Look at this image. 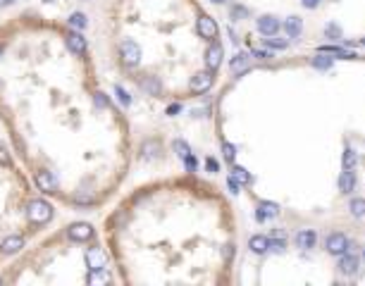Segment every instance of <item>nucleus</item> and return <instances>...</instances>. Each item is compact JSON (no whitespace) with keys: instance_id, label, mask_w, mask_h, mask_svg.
Returning a JSON list of instances; mask_svg holds the SVG:
<instances>
[{"instance_id":"obj_1","label":"nucleus","mask_w":365,"mask_h":286,"mask_svg":"<svg viewBox=\"0 0 365 286\" xmlns=\"http://www.w3.org/2000/svg\"><path fill=\"white\" fill-rule=\"evenodd\" d=\"M26 217L32 225H48L53 219V205L43 198H36L26 205Z\"/></svg>"},{"instance_id":"obj_2","label":"nucleus","mask_w":365,"mask_h":286,"mask_svg":"<svg viewBox=\"0 0 365 286\" xmlns=\"http://www.w3.org/2000/svg\"><path fill=\"white\" fill-rule=\"evenodd\" d=\"M119 57H122V65L125 67H139V62H141V48H139V43L136 41H132V39H125L122 43H119Z\"/></svg>"},{"instance_id":"obj_3","label":"nucleus","mask_w":365,"mask_h":286,"mask_svg":"<svg viewBox=\"0 0 365 286\" xmlns=\"http://www.w3.org/2000/svg\"><path fill=\"white\" fill-rule=\"evenodd\" d=\"M67 236L74 243H84V241L94 239V227L88 225V222H74V225L67 227Z\"/></svg>"},{"instance_id":"obj_4","label":"nucleus","mask_w":365,"mask_h":286,"mask_svg":"<svg viewBox=\"0 0 365 286\" xmlns=\"http://www.w3.org/2000/svg\"><path fill=\"white\" fill-rule=\"evenodd\" d=\"M34 184H36V188L43 191V194H55V188H57V177L48 170H39L36 172V177H34Z\"/></svg>"},{"instance_id":"obj_5","label":"nucleus","mask_w":365,"mask_h":286,"mask_svg":"<svg viewBox=\"0 0 365 286\" xmlns=\"http://www.w3.org/2000/svg\"><path fill=\"white\" fill-rule=\"evenodd\" d=\"M86 267H88V272L91 270H105V265H108V256H105V250L103 248H88L86 250Z\"/></svg>"},{"instance_id":"obj_6","label":"nucleus","mask_w":365,"mask_h":286,"mask_svg":"<svg viewBox=\"0 0 365 286\" xmlns=\"http://www.w3.org/2000/svg\"><path fill=\"white\" fill-rule=\"evenodd\" d=\"M212 81H215V77H212V72H198V74H194V79H191V84H189V88L194 93H205L210 91V86H212Z\"/></svg>"},{"instance_id":"obj_7","label":"nucleus","mask_w":365,"mask_h":286,"mask_svg":"<svg viewBox=\"0 0 365 286\" xmlns=\"http://www.w3.org/2000/svg\"><path fill=\"white\" fill-rule=\"evenodd\" d=\"M196 29H198V34H201L203 39H208V41H212L215 36H218V24H215V19H212V17H208V15L198 17Z\"/></svg>"},{"instance_id":"obj_8","label":"nucleus","mask_w":365,"mask_h":286,"mask_svg":"<svg viewBox=\"0 0 365 286\" xmlns=\"http://www.w3.org/2000/svg\"><path fill=\"white\" fill-rule=\"evenodd\" d=\"M65 43H67V48H70L74 55H84L86 53V39L81 31H70L67 36H65Z\"/></svg>"},{"instance_id":"obj_9","label":"nucleus","mask_w":365,"mask_h":286,"mask_svg":"<svg viewBox=\"0 0 365 286\" xmlns=\"http://www.w3.org/2000/svg\"><path fill=\"white\" fill-rule=\"evenodd\" d=\"M222 55H225L222 46H220V43H212V46L205 50V67H208L210 72H215L220 65H222Z\"/></svg>"},{"instance_id":"obj_10","label":"nucleus","mask_w":365,"mask_h":286,"mask_svg":"<svg viewBox=\"0 0 365 286\" xmlns=\"http://www.w3.org/2000/svg\"><path fill=\"white\" fill-rule=\"evenodd\" d=\"M327 250L332 253V256H342L349 250V239L344 236V234H332L329 239H327Z\"/></svg>"},{"instance_id":"obj_11","label":"nucleus","mask_w":365,"mask_h":286,"mask_svg":"<svg viewBox=\"0 0 365 286\" xmlns=\"http://www.w3.org/2000/svg\"><path fill=\"white\" fill-rule=\"evenodd\" d=\"M358 270V256L353 253V250H346V253H342L339 256V272L342 274H356Z\"/></svg>"},{"instance_id":"obj_12","label":"nucleus","mask_w":365,"mask_h":286,"mask_svg":"<svg viewBox=\"0 0 365 286\" xmlns=\"http://www.w3.org/2000/svg\"><path fill=\"white\" fill-rule=\"evenodd\" d=\"M258 31H260L263 36H275V34L280 31V19L272 15H263L258 19Z\"/></svg>"},{"instance_id":"obj_13","label":"nucleus","mask_w":365,"mask_h":286,"mask_svg":"<svg viewBox=\"0 0 365 286\" xmlns=\"http://www.w3.org/2000/svg\"><path fill=\"white\" fill-rule=\"evenodd\" d=\"M251 67V55L249 53H236L232 57V62H229V70H232V74H244V72H249Z\"/></svg>"},{"instance_id":"obj_14","label":"nucleus","mask_w":365,"mask_h":286,"mask_svg":"<svg viewBox=\"0 0 365 286\" xmlns=\"http://www.w3.org/2000/svg\"><path fill=\"white\" fill-rule=\"evenodd\" d=\"M296 246L303 248V250H311V248L318 246V234L313 229H303V232L296 234Z\"/></svg>"},{"instance_id":"obj_15","label":"nucleus","mask_w":365,"mask_h":286,"mask_svg":"<svg viewBox=\"0 0 365 286\" xmlns=\"http://www.w3.org/2000/svg\"><path fill=\"white\" fill-rule=\"evenodd\" d=\"M277 212H280V205H277V203L260 201V203H258V210H256V219H258V222H265L267 217H275Z\"/></svg>"},{"instance_id":"obj_16","label":"nucleus","mask_w":365,"mask_h":286,"mask_svg":"<svg viewBox=\"0 0 365 286\" xmlns=\"http://www.w3.org/2000/svg\"><path fill=\"white\" fill-rule=\"evenodd\" d=\"M24 248V239L22 236H8V239H3L0 243V250L5 253V256H15Z\"/></svg>"},{"instance_id":"obj_17","label":"nucleus","mask_w":365,"mask_h":286,"mask_svg":"<svg viewBox=\"0 0 365 286\" xmlns=\"http://www.w3.org/2000/svg\"><path fill=\"white\" fill-rule=\"evenodd\" d=\"M141 91L148 96H160L163 93V81L158 77H143L141 79Z\"/></svg>"},{"instance_id":"obj_18","label":"nucleus","mask_w":365,"mask_h":286,"mask_svg":"<svg viewBox=\"0 0 365 286\" xmlns=\"http://www.w3.org/2000/svg\"><path fill=\"white\" fill-rule=\"evenodd\" d=\"M267 246H270V239L267 236H251L249 241V248L253 250V253H258V256H263V253H267Z\"/></svg>"},{"instance_id":"obj_19","label":"nucleus","mask_w":365,"mask_h":286,"mask_svg":"<svg viewBox=\"0 0 365 286\" xmlns=\"http://www.w3.org/2000/svg\"><path fill=\"white\" fill-rule=\"evenodd\" d=\"M339 188H342V194H351L353 188H356V177H353V172L344 170L339 174Z\"/></svg>"},{"instance_id":"obj_20","label":"nucleus","mask_w":365,"mask_h":286,"mask_svg":"<svg viewBox=\"0 0 365 286\" xmlns=\"http://www.w3.org/2000/svg\"><path fill=\"white\" fill-rule=\"evenodd\" d=\"M158 155H160V143L158 141H146L141 146V157L143 160H156Z\"/></svg>"},{"instance_id":"obj_21","label":"nucleus","mask_w":365,"mask_h":286,"mask_svg":"<svg viewBox=\"0 0 365 286\" xmlns=\"http://www.w3.org/2000/svg\"><path fill=\"white\" fill-rule=\"evenodd\" d=\"M284 26H287V34L291 36V39H298V36H301V31H303V22H301V17H289Z\"/></svg>"},{"instance_id":"obj_22","label":"nucleus","mask_w":365,"mask_h":286,"mask_svg":"<svg viewBox=\"0 0 365 286\" xmlns=\"http://www.w3.org/2000/svg\"><path fill=\"white\" fill-rule=\"evenodd\" d=\"M320 53H327V55H337V57H344V60H353L356 55L349 53V50H344L339 46H322L320 48Z\"/></svg>"},{"instance_id":"obj_23","label":"nucleus","mask_w":365,"mask_h":286,"mask_svg":"<svg viewBox=\"0 0 365 286\" xmlns=\"http://www.w3.org/2000/svg\"><path fill=\"white\" fill-rule=\"evenodd\" d=\"M67 22H70L72 29H77V31H84L86 24H88V22H86V15H84V12H72Z\"/></svg>"},{"instance_id":"obj_24","label":"nucleus","mask_w":365,"mask_h":286,"mask_svg":"<svg viewBox=\"0 0 365 286\" xmlns=\"http://www.w3.org/2000/svg\"><path fill=\"white\" fill-rule=\"evenodd\" d=\"M344 170H353V167H356V163H358V153L356 150H353V148H346V150H344Z\"/></svg>"},{"instance_id":"obj_25","label":"nucleus","mask_w":365,"mask_h":286,"mask_svg":"<svg viewBox=\"0 0 365 286\" xmlns=\"http://www.w3.org/2000/svg\"><path fill=\"white\" fill-rule=\"evenodd\" d=\"M313 67L315 70H329L332 67V57H327V53H320L313 57Z\"/></svg>"},{"instance_id":"obj_26","label":"nucleus","mask_w":365,"mask_h":286,"mask_svg":"<svg viewBox=\"0 0 365 286\" xmlns=\"http://www.w3.org/2000/svg\"><path fill=\"white\" fill-rule=\"evenodd\" d=\"M229 177H232L234 181H239V184H249L251 181V174L244 170V167H232V174H229Z\"/></svg>"},{"instance_id":"obj_27","label":"nucleus","mask_w":365,"mask_h":286,"mask_svg":"<svg viewBox=\"0 0 365 286\" xmlns=\"http://www.w3.org/2000/svg\"><path fill=\"white\" fill-rule=\"evenodd\" d=\"M103 272H105V270H91V274H88V279H86V281H88V284H108L110 277H108V274H103Z\"/></svg>"},{"instance_id":"obj_28","label":"nucleus","mask_w":365,"mask_h":286,"mask_svg":"<svg viewBox=\"0 0 365 286\" xmlns=\"http://www.w3.org/2000/svg\"><path fill=\"white\" fill-rule=\"evenodd\" d=\"M172 148H174V153H177L181 160H184L187 155H191V148H189V143H187V141H181V139L174 141V143H172Z\"/></svg>"},{"instance_id":"obj_29","label":"nucleus","mask_w":365,"mask_h":286,"mask_svg":"<svg viewBox=\"0 0 365 286\" xmlns=\"http://www.w3.org/2000/svg\"><path fill=\"white\" fill-rule=\"evenodd\" d=\"M115 96H117V101L122 103V108H129V105H132V96L127 93V88H122V86H115Z\"/></svg>"},{"instance_id":"obj_30","label":"nucleus","mask_w":365,"mask_h":286,"mask_svg":"<svg viewBox=\"0 0 365 286\" xmlns=\"http://www.w3.org/2000/svg\"><path fill=\"white\" fill-rule=\"evenodd\" d=\"M349 208H351V212H353L356 217H363L365 215V198H353Z\"/></svg>"},{"instance_id":"obj_31","label":"nucleus","mask_w":365,"mask_h":286,"mask_svg":"<svg viewBox=\"0 0 365 286\" xmlns=\"http://www.w3.org/2000/svg\"><path fill=\"white\" fill-rule=\"evenodd\" d=\"M94 105H96V108H101V110H108V105H110L108 96H105L103 91H96L94 93Z\"/></svg>"},{"instance_id":"obj_32","label":"nucleus","mask_w":365,"mask_h":286,"mask_svg":"<svg viewBox=\"0 0 365 286\" xmlns=\"http://www.w3.org/2000/svg\"><path fill=\"white\" fill-rule=\"evenodd\" d=\"M222 155H225L227 163H234V157H236V146H232V143H222Z\"/></svg>"},{"instance_id":"obj_33","label":"nucleus","mask_w":365,"mask_h":286,"mask_svg":"<svg viewBox=\"0 0 365 286\" xmlns=\"http://www.w3.org/2000/svg\"><path fill=\"white\" fill-rule=\"evenodd\" d=\"M265 43H267V46L270 48H287L289 46V41L287 39H275V36H267V39H265Z\"/></svg>"},{"instance_id":"obj_34","label":"nucleus","mask_w":365,"mask_h":286,"mask_svg":"<svg viewBox=\"0 0 365 286\" xmlns=\"http://www.w3.org/2000/svg\"><path fill=\"white\" fill-rule=\"evenodd\" d=\"M12 165V160H10V153L5 150V148H0V167H10Z\"/></svg>"},{"instance_id":"obj_35","label":"nucleus","mask_w":365,"mask_h":286,"mask_svg":"<svg viewBox=\"0 0 365 286\" xmlns=\"http://www.w3.org/2000/svg\"><path fill=\"white\" fill-rule=\"evenodd\" d=\"M267 250H272V253H282L284 250V241H270V246H267Z\"/></svg>"},{"instance_id":"obj_36","label":"nucleus","mask_w":365,"mask_h":286,"mask_svg":"<svg viewBox=\"0 0 365 286\" xmlns=\"http://www.w3.org/2000/svg\"><path fill=\"white\" fill-rule=\"evenodd\" d=\"M327 36H329V39H339V36H342V29L334 26V24H329V26H327Z\"/></svg>"},{"instance_id":"obj_37","label":"nucleus","mask_w":365,"mask_h":286,"mask_svg":"<svg viewBox=\"0 0 365 286\" xmlns=\"http://www.w3.org/2000/svg\"><path fill=\"white\" fill-rule=\"evenodd\" d=\"M239 186H241V184H239V181H234L232 177L227 179V188H229V191H232V194H239Z\"/></svg>"},{"instance_id":"obj_38","label":"nucleus","mask_w":365,"mask_h":286,"mask_svg":"<svg viewBox=\"0 0 365 286\" xmlns=\"http://www.w3.org/2000/svg\"><path fill=\"white\" fill-rule=\"evenodd\" d=\"M184 163H187V170L189 172L196 170V157H194V155H187V157H184Z\"/></svg>"},{"instance_id":"obj_39","label":"nucleus","mask_w":365,"mask_h":286,"mask_svg":"<svg viewBox=\"0 0 365 286\" xmlns=\"http://www.w3.org/2000/svg\"><path fill=\"white\" fill-rule=\"evenodd\" d=\"M205 167H208V172H218L220 170L218 160H212V157H208V160H205Z\"/></svg>"},{"instance_id":"obj_40","label":"nucleus","mask_w":365,"mask_h":286,"mask_svg":"<svg viewBox=\"0 0 365 286\" xmlns=\"http://www.w3.org/2000/svg\"><path fill=\"white\" fill-rule=\"evenodd\" d=\"M303 3V8H308V10H313V8H318L320 5V0H301Z\"/></svg>"},{"instance_id":"obj_41","label":"nucleus","mask_w":365,"mask_h":286,"mask_svg":"<svg viewBox=\"0 0 365 286\" xmlns=\"http://www.w3.org/2000/svg\"><path fill=\"white\" fill-rule=\"evenodd\" d=\"M179 110H181V105H177V103H174V105H170V108H167V115L174 117V115L179 112Z\"/></svg>"},{"instance_id":"obj_42","label":"nucleus","mask_w":365,"mask_h":286,"mask_svg":"<svg viewBox=\"0 0 365 286\" xmlns=\"http://www.w3.org/2000/svg\"><path fill=\"white\" fill-rule=\"evenodd\" d=\"M256 57H260V60H267V57H270V53H267V50H256Z\"/></svg>"},{"instance_id":"obj_43","label":"nucleus","mask_w":365,"mask_h":286,"mask_svg":"<svg viewBox=\"0 0 365 286\" xmlns=\"http://www.w3.org/2000/svg\"><path fill=\"white\" fill-rule=\"evenodd\" d=\"M232 256H234V246H232V243H229V246H225V258H227V260H229V258H232Z\"/></svg>"},{"instance_id":"obj_44","label":"nucleus","mask_w":365,"mask_h":286,"mask_svg":"<svg viewBox=\"0 0 365 286\" xmlns=\"http://www.w3.org/2000/svg\"><path fill=\"white\" fill-rule=\"evenodd\" d=\"M210 3H215V5H222V3H227V0H210Z\"/></svg>"},{"instance_id":"obj_45","label":"nucleus","mask_w":365,"mask_h":286,"mask_svg":"<svg viewBox=\"0 0 365 286\" xmlns=\"http://www.w3.org/2000/svg\"><path fill=\"white\" fill-rule=\"evenodd\" d=\"M0 55H3V48H0Z\"/></svg>"},{"instance_id":"obj_46","label":"nucleus","mask_w":365,"mask_h":286,"mask_svg":"<svg viewBox=\"0 0 365 286\" xmlns=\"http://www.w3.org/2000/svg\"><path fill=\"white\" fill-rule=\"evenodd\" d=\"M0 284H3V279H0Z\"/></svg>"},{"instance_id":"obj_47","label":"nucleus","mask_w":365,"mask_h":286,"mask_svg":"<svg viewBox=\"0 0 365 286\" xmlns=\"http://www.w3.org/2000/svg\"><path fill=\"white\" fill-rule=\"evenodd\" d=\"M363 46H365V41H363Z\"/></svg>"}]
</instances>
